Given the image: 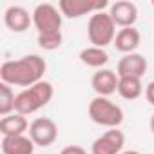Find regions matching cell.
I'll list each match as a JSON object with an SVG mask.
<instances>
[{
    "instance_id": "1",
    "label": "cell",
    "mask_w": 154,
    "mask_h": 154,
    "mask_svg": "<svg viewBox=\"0 0 154 154\" xmlns=\"http://www.w3.org/2000/svg\"><path fill=\"white\" fill-rule=\"evenodd\" d=\"M47 63L38 54H26L18 60H8L0 67V78L8 85L31 87L42 82Z\"/></svg>"
},
{
    "instance_id": "2",
    "label": "cell",
    "mask_w": 154,
    "mask_h": 154,
    "mask_svg": "<svg viewBox=\"0 0 154 154\" xmlns=\"http://www.w3.org/2000/svg\"><path fill=\"white\" fill-rule=\"evenodd\" d=\"M53 94H54V89H53V84L51 82H38L24 91H20L17 94V100H15V112L18 114H33L36 112L38 109L45 107L51 100H53Z\"/></svg>"
},
{
    "instance_id": "3",
    "label": "cell",
    "mask_w": 154,
    "mask_h": 154,
    "mask_svg": "<svg viewBox=\"0 0 154 154\" xmlns=\"http://www.w3.org/2000/svg\"><path fill=\"white\" fill-rule=\"evenodd\" d=\"M87 112L96 125H102L107 129H118V125H122L123 122V109L105 96L93 98L89 102Z\"/></svg>"
},
{
    "instance_id": "4",
    "label": "cell",
    "mask_w": 154,
    "mask_h": 154,
    "mask_svg": "<svg viewBox=\"0 0 154 154\" xmlns=\"http://www.w3.org/2000/svg\"><path fill=\"white\" fill-rule=\"evenodd\" d=\"M87 36L89 42L94 47H102L105 49V45L114 44L116 38V24L112 22V18L109 17V13H94L89 18L87 24Z\"/></svg>"
},
{
    "instance_id": "5",
    "label": "cell",
    "mask_w": 154,
    "mask_h": 154,
    "mask_svg": "<svg viewBox=\"0 0 154 154\" xmlns=\"http://www.w3.org/2000/svg\"><path fill=\"white\" fill-rule=\"evenodd\" d=\"M33 15V24L38 31V35H47V33H58L62 27V11L53 6V4H38L35 8Z\"/></svg>"
},
{
    "instance_id": "6",
    "label": "cell",
    "mask_w": 154,
    "mask_h": 154,
    "mask_svg": "<svg viewBox=\"0 0 154 154\" xmlns=\"http://www.w3.org/2000/svg\"><path fill=\"white\" fill-rule=\"evenodd\" d=\"M107 6V0H60L58 9L67 18H80L87 13H100Z\"/></svg>"
},
{
    "instance_id": "7",
    "label": "cell",
    "mask_w": 154,
    "mask_h": 154,
    "mask_svg": "<svg viewBox=\"0 0 154 154\" xmlns=\"http://www.w3.org/2000/svg\"><path fill=\"white\" fill-rule=\"evenodd\" d=\"M29 138L38 147H49L58 138V125L51 118H35L29 125Z\"/></svg>"
},
{
    "instance_id": "8",
    "label": "cell",
    "mask_w": 154,
    "mask_h": 154,
    "mask_svg": "<svg viewBox=\"0 0 154 154\" xmlns=\"http://www.w3.org/2000/svg\"><path fill=\"white\" fill-rule=\"evenodd\" d=\"M125 136L118 129H109L98 136L91 145V154H122Z\"/></svg>"
},
{
    "instance_id": "9",
    "label": "cell",
    "mask_w": 154,
    "mask_h": 154,
    "mask_svg": "<svg viewBox=\"0 0 154 154\" xmlns=\"http://www.w3.org/2000/svg\"><path fill=\"white\" fill-rule=\"evenodd\" d=\"M109 17L118 27H134L138 20V8L134 2L129 0H118V2L109 6Z\"/></svg>"
},
{
    "instance_id": "10",
    "label": "cell",
    "mask_w": 154,
    "mask_h": 154,
    "mask_svg": "<svg viewBox=\"0 0 154 154\" xmlns=\"http://www.w3.org/2000/svg\"><path fill=\"white\" fill-rule=\"evenodd\" d=\"M147 58L140 53H131V54H123L116 65V74L120 78L123 76H132V78H141L147 72Z\"/></svg>"
},
{
    "instance_id": "11",
    "label": "cell",
    "mask_w": 154,
    "mask_h": 154,
    "mask_svg": "<svg viewBox=\"0 0 154 154\" xmlns=\"http://www.w3.org/2000/svg\"><path fill=\"white\" fill-rule=\"evenodd\" d=\"M118 82H120V76L111 71V69H98L93 78H91V87L98 96H105L109 98L112 93L118 91Z\"/></svg>"
},
{
    "instance_id": "12",
    "label": "cell",
    "mask_w": 154,
    "mask_h": 154,
    "mask_svg": "<svg viewBox=\"0 0 154 154\" xmlns=\"http://www.w3.org/2000/svg\"><path fill=\"white\" fill-rule=\"evenodd\" d=\"M4 24L13 33H24L33 24V15H29V11L22 6H9L4 11Z\"/></svg>"
},
{
    "instance_id": "13",
    "label": "cell",
    "mask_w": 154,
    "mask_h": 154,
    "mask_svg": "<svg viewBox=\"0 0 154 154\" xmlns=\"http://www.w3.org/2000/svg\"><path fill=\"white\" fill-rule=\"evenodd\" d=\"M140 42H141V35L136 27H123L116 33L114 47L123 54H131L138 49Z\"/></svg>"
},
{
    "instance_id": "14",
    "label": "cell",
    "mask_w": 154,
    "mask_h": 154,
    "mask_svg": "<svg viewBox=\"0 0 154 154\" xmlns=\"http://www.w3.org/2000/svg\"><path fill=\"white\" fill-rule=\"evenodd\" d=\"M0 145H2L4 154H33L35 152V143L26 134H22V136H4Z\"/></svg>"
},
{
    "instance_id": "15",
    "label": "cell",
    "mask_w": 154,
    "mask_h": 154,
    "mask_svg": "<svg viewBox=\"0 0 154 154\" xmlns=\"http://www.w3.org/2000/svg\"><path fill=\"white\" fill-rule=\"evenodd\" d=\"M29 125L31 123L24 114L13 112L0 120V132H2V136H22L29 129Z\"/></svg>"
},
{
    "instance_id": "16",
    "label": "cell",
    "mask_w": 154,
    "mask_h": 154,
    "mask_svg": "<svg viewBox=\"0 0 154 154\" xmlns=\"http://www.w3.org/2000/svg\"><path fill=\"white\" fill-rule=\"evenodd\" d=\"M80 62L87 67H94V69H103V65L109 62V54L105 49L102 47H85L80 51Z\"/></svg>"
},
{
    "instance_id": "17",
    "label": "cell",
    "mask_w": 154,
    "mask_h": 154,
    "mask_svg": "<svg viewBox=\"0 0 154 154\" xmlns=\"http://www.w3.org/2000/svg\"><path fill=\"white\" fill-rule=\"evenodd\" d=\"M143 93L141 78H132V76H123L118 82V94L123 100H136Z\"/></svg>"
},
{
    "instance_id": "18",
    "label": "cell",
    "mask_w": 154,
    "mask_h": 154,
    "mask_svg": "<svg viewBox=\"0 0 154 154\" xmlns=\"http://www.w3.org/2000/svg\"><path fill=\"white\" fill-rule=\"evenodd\" d=\"M15 100H17V96H15L11 85L2 82L0 84V114H2V118L9 116L15 111Z\"/></svg>"
},
{
    "instance_id": "19",
    "label": "cell",
    "mask_w": 154,
    "mask_h": 154,
    "mask_svg": "<svg viewBox=\"0 0 154 154\" xmlns=\"http://www.w3.org/2000/svg\"><path fill=\"white\" fill-rule=\"evenodd\" d=\"M36 42H38V45L44 51H54V49H58L62 45L63 36H62V31H58V33H47V35H38Z\"/></svg>"
},
{
    "instance_id": "20",
    "label": "cell",
    "mask_w": 154,
    "mask_h": 154,
    "mask_svg": "<svg viewBox=\"0 0 154 154\" xmlns=\"http://www.w3.org/2000/svg\"><path fill=\"white\" fill-rule=\"evenodd\" d=\"M60 154H87V152H85V149L80 147V145H67V147L62 149Z\"/></svg>"
},
{
    "instance_id": "21",
    "label": "cell",
    "mask_w": 154,
    "mask_h": 154,
    "mask_svg": "<svg viewBox=\"0 0 154 154\" xmlns=\"http://www.w3.org/2000/svg\"><path fill=\"white\" fill-rule=\"evenodd\" d=\"M145 98H147V102L150 105H154V80L147 84V87H145Z\"/></svg>"
},
{
    "instance_id": "22",
    "label": "cell",
    "mask_w": 154,
    "mask_h": 154,
    "mask_svg": "<svg viewBox=\"0 0 154 154\" xmlns=\"http://www.w3.org/2000/svg\"><path fill=\"white\" fill-rule=\"evenodd\" d=\"M149 125H150V131H152V134H154V114L150 116V123H149Z\"/></svg>"
},
{
    "instance_id": "23",
    "label": "cell",
    "mask_w": 154,
    "mask_h": 154,
    "mask_svg": "<svg viewBox=\"0 0 154 154\" xmlns=\"http://www.w3.org/2000/svg\"><path fill=\"white\" fill-rule=\"evenodd\" d=\"M122 154H140L138 150H125V152H122Z\"/></svg>"
},
{
    "instance_id": "24",
    "label": "cell",
    "mask_w": 154,
    "mask_h": 154,
    "mask_svg": "<svg viewBox=\"0 0 154 154\" xmlns=\"http://www.w3.org/2000/svg\"><path fill=\"white\" fill-rule=\"evenodd\" d=\"M152 6H154V0H152Z\"/></svg>"
}]
</instances>
